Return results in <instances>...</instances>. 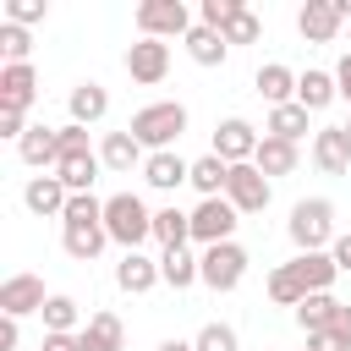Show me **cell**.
Wrapping results in <instances>:
<instances>
[{
  "label": "cell",
  "mask_w": 351,
  "mask_h": 351,
  "mask_svg": "<svg viewBox=\"0 0 351 351\" xmlns=\"http://www.w3.org/2000/svg\"><path fill=\"white\" fill-rule=\"evenodd\" d=\"M335 335H346V340H351V307H340V318H335Z\"/></svg>",
  "instance_id": "obj_48"
},
{
  "label": "cell",
  "mask_w": 351,
  "mask_h": 351,
  "mask_svg": "<svg viewBox=\"0 0 351 351\" xmlns=\"http://www.w3.org/2000/svg\"><path fill=\"white\" fill-rule=\"evenodd\" d=\"M346 137H351V121H346Z\"/></svg>",
  "instance_id": "obj_50"
},
{
  "label": "cell",
  "mask_w": 351,
  "mask_h": 351,
  "mask_svg": "<svg viewBox=\"0 0 351 351\" xmlns=\"http://www.w3.org/2000/svg\"><path fill=\"white\" fill-rule=\"evenodd\" d=\"M252 88H258V93L269 99V110H280V104H296V71H291V66H280V60L258 66Z\"/></svg>",
  "instance_id": "obj_17"
},
{
  "label": "cell",
  "mask_w": 351,
  "mask_h": 351,
  "mask_svg": "<svg viewBox=\"0 0 351 351\" xmlns=\"http://www.w3.org/2000/svg\"><path fill=\"white\" fill-rule=\"evenodd\" d=\"M33 99H38V77H33V66H0V110H33Z\"/></svg>",
  "instance_id": "obj_14"
},
{
  "label": "cell",
  "mask_w": 351,
  "mask_h": 351,
  "mask_svg": "<svg viewBox=\"0 0 351 351\" xmlns=\"http://www.w3.org/2000/svg\"><path fill=\"white\" fill-rule=\"evenodd\" d=\"M99 159H104V170H132V165H148V154H143V143H137L132 132H104Z\"/></svg>",
  "instance_id": "obj_22"
},
{
  "label": "cell",
  "mask_w": 351,
  "mask_h": 351,
  "mask_svg": "<svg viewBox=\"0 0 351 351\" xmlns=\"http://www.w3.org/2000/svg\"><path fill=\"white\" fill-rule=\"evenodd\" d=\"M22 203H27L33 214H66L71 192H66V181H60V176H33V181L22 186Z\"/></svg>",
  "instance_id": "obj_18"
},
{
  "label": "cell",
  "mask_w": 351,
  "mask_h": 351,
  "mask_svg": "<svg viewBox=\"0 0 351 351\" xmlns=\"http://www.w3.org/2000/svg\"><path fill=\"white\" fill-rule=\"evenodd\" d=\"M307 351H351V340H346V335H335V329H324V335H313V340H307Z\"/></svg>",
  "instance_id": "obj_43"
},
{
  "label": "cell",
  "mask_w": 351,
  "mask_h": 351,
  "mask_svg": "<svg viewBox=\"0 0 351 351\" xmlns=\"http://www.w3.org/2000/svg\"><path fill=\"white\" fill-rule=\"evenodd\" d=\"M159 351H197L192 340H159Z\"/></svg>",
  "instance_id": "obj_49"
},
{
  "label": "cell",
  "mask_w": 351,
  "mask_h": 351,
  "mask_svg": "<svg viewBox=\"0 0 351 351\" xmlns=\"http://www.w3.org/2000/svg\"><path fill=\"white\" fill-rule=\"evenodd\" d=\"M148 154H165L181 132H186V104H176V99H159V104H143L137 115H132V126H126Z\"/></svg>",
  "instance_id": "obj_1"
},
{
  "label": "cell",
  "mask_w": 351,
  "mask_h": 351,
  "mask_svg": "<svg viewBox=\"0 0 351 351\" xmlns=\"http://www.w3.org/2000/svg\"><path fill=\"white\" fill-rule=\"evenodd\" d=\"M258 126L252 121H241V115H230V121H219L214 126V154L225 159V165H252V154H258Z\"/></svg>",
  "instance_id": "obj_9"
},
{
  "label": "cell",
  "mask_w": 351,
  "mask_h": 351,
  "mask_svg": "<svg viewBox=\"0 0 351 351\" xmlns=\"http://www.w3.org/2000/svg\"><path fill=\"white\" fill-rule=\"evenodd\" d=\"M71 219H104V203H99L93 192H77V197L66 203V214H60V225H71Z\"/></svg>",
  "instance_id": "obj_41"
},
{
  "label": "cell",
  "mask_w": 351,
  "mask_h": 351,
  "mask_svg": "<svg viewBox=\"0 0 351 351\" xmlns=\"http://www.w3.org/2000/svg\"><path fill=\"white\" fill-rule=\"evenodd\" d=\"M0 137L22 143V137H27V115H22V110H0Z\"/></svg>",
  "instance_id": "obj_42"
},
{
  "label": "cell",
  "mask_w": 351,
  "mask_h": 351,
  "mask_svg": "<svg viewBox=\"0 0 351 351\" xmlns=\"http://www.w3.org/2000/svg\"><path fill=\"white\" fill-rule=\"evenodd\" d=\"M16 154H22V165H33V170H44V165H60L55 126H27V137L16 143Z\"/></svg>",
  "instance_id": "obj_25"
},
{
  "label": "cell",
  "mask_w": 351,
  "mask_h": 351,
  "mask_svg": "<svg viewBox=\"0 0 351 351\" xmlns=\"http://www.w3.org/2000/svg\"><path fill=\"white\" fill-rule=\"evenodd\" d=\"M154 241L170 252V247H186L192 241V214H181L176 203L170 208H154Z\"/></svg>",
  "instance_id": "obj_27"
},
{
  "label": "cell",
  "mask_w": 351,
  "mask_h": 351,
  "mask_svg": "<svg viewBox=\"0 0 351 351\" xmlns=\"http://www.w3.org/2000/svg\"><path fill=\"white\" fill-rule=\"evenodd\" d=\"M269 302H274V307H302V302H307V285H302V274H296L291 263L269 269Z\"/></svg>",
  "instance_id": "obj_32"
},
{
  "label": "cell",
  "mask_w": 351,
  "mask_h": 351,
  "mask_svg": "<svg viewBox=\"0 0 351 351\" xmlns=\"http://www.w3.org/2000/svg\"><path fill=\"white\" fill-rule=\"evenodd\" d=\"M340 307L346 302H335L329 291H313L302 307H296V324H302V335L313 340V335H324V329H335V318H340Z\"/></svg>",
  "instance_id": "obj_21"
},
{
  "label": "cell",
  "mask_w": 351,
  "mask_h": 351,
  "mask_svg": "<svg viewBox=\"0 0 351 351\" xmlns=\"http://www.w3.org/2000/svg\"><path fill=\"white\" fill-rule=\"evenodd\" d=\"M137 27H143V38H186L192 33V11L181 0H143L137 5Z\"/></svg>",
  "instance_id": "obj_5"
},
{
  "label": "cell",
  "mask_w": 351,
  "mask_h": 351,
  "mask_svg": "<svg viewBox=\"0 0 351 351\" xmlns=\"http://www.w3.org/2000/svg\"><path fill=\"white\" fill-rule=\"evenodd\" d=\"M186 55L197 60V66H225V55H230V44H225V33H214V27H192L186 33Z\"/></svg>",
  "instance_id": "obj_28"
},
{
  "label": "cell",
  "mask_w": 351,
  "mask_h": 351,
  "mask_svg": "<svg viewBox=\"0 0 351 351\" xmlns=\"http://www.w3.org/2000/svg\"><path fill=\"white\" fill-rule=\"evenodd\" d=\"M296 27H302L307 44H335L340 27H346V11H340L335 0H307V5L296 11Z\"/></svg>",
  "instance_id": "obj_10"
},
{
  "label": "cell",
  "mask_w": 351,
  "mask_h": 351,
  "mask_svg": "<svg viewBox=\"0 0 351 351\" xmlns=\"http://www.w3.org/2000/svg\"><path fill=\"white\" fill-rule=\"evenodd\" d=\"M126 77L143 82V88L165 82V77H170V44H165V38H137V44L126 49Z\"/></svg>",
  "instance_id": "obj_8"
},
{
  "label": "cell",
  "mask_w": 351,
  "mask_h": 351,
  "mask_svg": "<svg viewBox=\"0 0 351 351\" xmlns=\"http://www.w3.org/2000/svg\"><path fill=\"white\" fill-rule=\"evenodd\" d=\"M225 181H230V165H225L219 154L192 159V186H197L203 197H225Z\"/></svg>",
  "instance_id": "obj_30"
},
{
  "label": "cell",
  "mask_w": 351,
  "mask_h": 351,
  "mask_svg": "<svg viewBox=\"0 0 351 351\" xmlns=\"http://www.w3.org/2000/svg\"><path fill=\"white\" fill-rule=\"evenodd\" d=\"M236 208H230V197H203L197 208H192V241H203V247H219V241H230L236 236Z\"/></svg>",
  "instance_id": "obj_7"
},
{
  "label": "cell",
  "mask_w": 351,
  "mask_h": 351,
  "mask_svg": "<svg viewBox=\"0 0 351 351\" xmlns=\"http://www.w3.org/2000/svg\"><path fill=\"white\" fill-rule=\"evenodd\" d=\"M16 340H22L16 318H5V313H0V351H16Z\"/></svg>",
  "instance_id": "obj_45"
},
{
  "label": "cell",
  "mask_w": 351,
  "mask_h": 351,
  "mask_svg": "<svg viewBox=\"0 0 351 351\" xmlns=\"http://www.w3.org/2000/svg\"><path fill=\"white\" fill-rule=\"evenodd\" d=\"M44 280L38 274H11L0 280V313L5 318H27V313H44Z\"/></svg>",
  "instance_id": "obj_11"
},
{
  "label": "cell",
  "mask_w": 351,
  "mask_h": 351,
  "mask_svg": "<svg viewBox=\"0 0 351 351\" xmlns=\"http://www.w3.org/2000/svg\"><path fill=\"white\" fill-rule=\"evenodd\" d=\"M225 197H230V208H236V214H263V208H269V197H274V186H269V176H263L258 165H230Z\"/></svg>",
  "instance_id": "obj_6"
},
{
  "label": "cell",
  "mask_w": 351,
  "mask_h": 351,
  "mask_svg": "<svg viewBox=\"0 0 351 351\" xmlns=\"http://www.w3.org/2000/svg\"><path fill=\"white\" fill-rule=\"evenodd\" d=\"M55 148H60V159H77V154H93V148H88V126H77V121H66V126H55Z\"/></svg>",
  "instance_id": "obj_37"
},
{
  "label": "cell",
  "mask_w": 351,
  "mask_h": 351,
  "mask_svg": "<svg viewBox=\"0 0 351 351\" xmlns=\"http://www.w3.org/2000/svg\"><path fill=\"white\" fill-rule=\"evenodd\" d=\"M192 346H197V351H236V329H230V324H203Z\"/></svg>",
  "instance_id": "obj_38"
},
{
  "label": "cell",
  "mask_w": 351,
  "mask_h": 351,
  "mask_svg": "<svg viewBox=\"0 0 351 351\" xmlns=\"http://www.w3.org/2000/svg\"><path fill=\"white\" fill-rule=\"evenodd\" d=\"M38 351H82V346H77V335H44Z\"/></svg>",
  "instance_id": "obj_46"
},
{
  "label": "cell",
  "mask_w": 351,
  "mask_h": 351,
  "mask_svg": "<svg viewBox=\"0 0 351 351\" xmlns=\"http://www.w3.org/2000/svg\"><path fill=\"white\" fill-rule=\"evenodd\" d=\"M285 230H291L296 252H324V241L335 236V203H329V197H302V203L291 208Z\"/></svg>",
  "instance_id": "obj_3"
},
{
  "label": "cell",
  "mask_w": 351,
  "mask_h": 351,
  "mask_svg": "<svg viewBox=\"0 0 351 351\" xmlns=\"http://www.w3.org/2000/svg\"><path fill=\"white\" fill-rule=\"evenodd\" d=\"M44 335H77V296H49L44 302Z\"/></svg>",
  "instance_id": "obj_34"
},
{
  "label": "cell",
  "mask_w": 351,
  "mask_h": 351,
  "mask_svg": "<svg viewBox=\"0 0 351 351\" xmlns=\"http://www.w3.org/2000/svg\"><path fill=\"white\" fill-rule=\"evenodd\" d=\"M44 16H49L44 0H11V5H5V22H16V27H33V22H44Z\"/></svg>",
  "instance_id": "obj_40"
},
{
  "label": "cell",
  "mask_w": 351,
  "mask_h": 351,
  "mask_svg": "<svg viewBox=\"0 0 351 351\" xmlns=\"http://www.w3.org/2000/svg\"><path fill=\"white\" fill-rule=\"evenodd\" d=\"M99 170H104V159H99V154H77V159H60V165H55V176L66 181V192H71V197H77V192H93Z\"/></svg>",
  "instance_id": "obj_26"
},
{
  "label": "cell",
  "mask_w": 351,
  "mask_h": 351,
  "mask_svg": "<svg viewBox=\"0 0 351 351\" xmlns=\"http://www.w3.org/2000/svg\"><path fill=\"white\" fill-rule=\"evenodd\" d=\"M236 11H241V0H203V5H197V22L219 33V27H225V22L236 16Z\"/></svg>",
  "instance_id": "obj_39"
},
{
  "label": "cell",
  "mask_w": 351,
  "mask_h": 351,
  "mask_svg": "<svg viewBox=\"0 0 351 351\" xmlns=\"http://www.w3.org/2000/svg\"><path fill=\"white\" fill-rule=\"evenodd\" d=\"M60 241H66V252H71L77 263H93V258L104 252L110 230H104V219H71V225H60Z\"/></svg>",
  "instance_id": "obj_13"
},
{
  "label": "cell",
  "mask_w": 351,
  "mask_h": 351,
  "mask_svg": "<svg viewBox=\"0 0 351 351\" xmlns=\"http://www.w3.org/2000/svg\"><path fill=\"white\" fill-rule=\"evenodd\" d=\"M104 230H110V241L137 252L154 236V214H148V203L137 192H115V197H104Z\"/></svg>",
  "instance_id": "obj_2"
},
{
  "label": "cell",
  "mask_w": 351,
  "mask_h": 351,
  "mask_svg": "<svg viewBox=\"0 0 351 351\" xmlns=\"http://www.w3.org/2000/svg\"><path fill=\"white\" fill-rule=\"evenodd\" d=\"M121 340H126V324L115 313H88V324L77 329L82 351H121Z\"/></svg>",
  "instance_id": "obj_16"
},
{
  "label": "cell",
  "mask_w": 351,
  "mask_h": 351,
  "mask_svg": "<svg viewBox=\"0 0 351 351\" xmlns=\"http://www.w3.org/2000/svg\"><path fill=\"white\" fill-rule=\"evenodd\" d=\"M104 110H110V93H104L99 82H77V88H71V121H77V126L104 121Z\"/></svg>",
  "instance_id": "obj_29"
},
{
  "label": "cell",
  "mask_w": 351,
  "mask_h": 351,
  "mask_svg": "<svg viewBox=\"0 0 351 351\" xmlns=\"http://www.w3.org/2000/svg\"><path fill=\"white\" fill-rule=\"evenodd\" d=\"M335 88H340V99L351 104V49L340 55V66H335Z\"/></svg>",
  "instance_id": "obj_44"
},
{
  "label": "cell",
  "mask_w": 351,
  "mask_h": 351,
  "mask_svg": "<svg viewBox=\"0 0 351 351\" xmlns=\"http://www.w3.org/2000/svg\"><path fill=\"white\" fill-rule=\"evenodd\" d=\"M241 274H247V247H236V241L203 247V258H197V280H203L208 291H236Z\"/></svg>",
  "instance_id": "obj_4"
},
{
  "label": "cell",
  "mask_w": 351,
  "mask_h": 351,
  "mask_svg": "<svg viewBox=\"0 0 351 351\" xmlns=\"http://www.w3.org/2000/svg\"><path fill=\"white\" fill-rule=\"evenodd\" d=\"M313 165L324 176H351V137H346V126H324L313 137Z\"/></svg>",
  "instance_id": "obj_12"
},
{
  "label": "cell",
  "mask_w": 351,
  "mask_h": 351,
  "mask_svg": "<svg viewBox=\"0 0 351 351\" xmlns=\"http://www.w3.org/2000/svg\"><path fill=\"white\" fill-rule=\"evenodd\" d=\"M0 55H5V66H27V55H33V33L16 27V22H0Z\"/></svg>",
  "instance_id": "obj_35"
},
{
  "label": "cell",
  "mask_w": 351,
  "mask_h": 351,
  "mask_svg": "<svg viewBox=\"0 0 351 351\" xmlns=\"http://www.w3.org/2000/svg\"><path fill=\"white\" fill-rule=\"evenodd\" d=\"M143 181H148V186H159V192H176V186H186V181H192V165H186L176 148H165V154H148V165H143Z\"/></svg>",
  "instance_id": "obj_15"
},
{
  "label": "cell",
  "mask_w": 351,
  "mask_h": 351,
  "mask_svg": "<svg viewBox=\"0 0 351 351\" xmlns=\"http://www.w3.org/2000/svg\"><path fill=\"white\" fill-rule=\"evenodd\" d=\"M219 33H225V44H258V33H263V22H258V16H252V11L241 5V11H236V16L225 22V27H219Z\"/></svg>",
  "instance_id": "obj_36"
},
{
  "label": "cell",
  "mask_w": 351,
  "mask_h": 351,
  "mask_svg": "<svg viewBox=\"0 0 351 351\" xmlns=\"http://www.w3.org/2000/svg\"><path fill=\"white\" fill-rule=\"evenodd\" d=\"M159 280H165L170 291H186V285L197 280V258H192L186 247H170V252H159Z\"/></svg>",
  "instance_id": "obj_31"
},
{
  "label": "cell",
  "mask_w": 351,
  "mask_h": 351,
  "mask_svg": "<svg viewBox=\"0 0 351 351\" xmlns=\"http://www.w3.org/2000/svg\"><path fill=\"white\" fill-rule=\"evenodd\" d=\"M329 99H340L335 71H313V66H307V71L296 77V104H302V110H324Z\"/></svg>",
  "instance_id": "obj_24"
},
{
  "label": "cell",
  "mask_w": 351,
  "mask_h": 351,
  "mask_svg": "<svg viewBox=\"0 0 351 351\" xmlns=\"http://www.w3.org/2000/svg\"><path fill=\"white\" fill-rule=\"evenodd\" d=\"M329 252H335V263H340V269H351V236H335V247H329Z\"/></svg>",
  "instance_id": "obj_47"
},
{
  "label": "cell",
  "mask_w": 351,
  "mask_h": 351,
  "mask_svg": "<svg viewBox=\"0 0 351 351\" xmlns=\"http://www.w3.org/2000/svg\"><path fill=\"white\" fill-rule=\"evenodd\" d=\"M269 137H285V143H302L307 137V110L302 104H280V110H269V126H263Z\"/></svg>",
  "instance_id": "obj_33"
},
{
  "label": "cell",
  "mask_w": 351,
  "mask_h": 351,
  "mask_svg": "<svg viewBox=\"0 0 351 351\" xmlns=\"http://www.w3.org/2000/svg\"><path fill=\"white\" fill-rule=\"evenodd\" d=\"M291 269L302 274L307 296H313V291H329V285H335V274H340L335 252H296V258H291Z\"/></svg>",
  "instance_id": "obj_23"
},
{
  "label": "cell",
  "mask_w": 351,
  "mask_h": 351,
  "mask_svg": "<svg viewBox=\"0 0 351 351\" xmlns=\"http://www.w3.org/2000/svg\"><path fill=\"white\" fill-rule=\"evenodd\" d=\"M115 285H121L126 296H143V291H154V285H159V258L126 252V258L115 263Z\"/></svg>",
  "instance_id": "obj_19"
},
{
  "label": "cell",
  "mask_w": 351,
  "mask_h": 351,
  "mask_svg": "<svg viewBox=\"0 0 351 351\" xmlns=\"http://www.w3.org/2000/svg\"><path fill=\"white\" fill-rule=\"evenodd\" d=\"M296 159H302V148L285 143V137H269V132H263V143H258V154H252V165H258L269 181H274V176H291Z\"/></svg>",
  "instance_id": "obj_20"
}]
</instances>
